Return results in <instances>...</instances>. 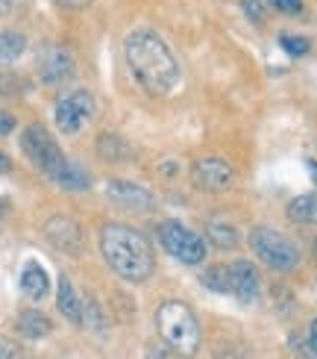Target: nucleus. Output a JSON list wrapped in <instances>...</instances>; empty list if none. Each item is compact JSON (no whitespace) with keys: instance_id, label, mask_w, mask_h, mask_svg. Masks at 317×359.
Wrapping results in <instances>:
<instances>
[{"instance_id":"19","label":"nucleus","mask_w":317,"mask_h":359,"mask_svg":"<svg viewBox=\"0 0 317 359\" xmlns=\"http://www.w3.org/2000/svg\"><path fill=\"white\" fill-rule=\"evenodd\" d=\"M27 48V39L21 33H15V29H6V33H0V62H12V59H18Z\"/></svg>"},{"instance_id":"6","label":"nucleus","mask_w":317,"mask_h":359,"mask_svg":"<svg viewBox=\"0 0 317 359\" xmlns=\"http://www.w3.org/2000/svg\"><path fill=\"white\" fill-rule=\"evenodd\" d=\"M159 242L174 259L185 265H200L206 259V238H200L194 230H188L179 221H162L159 224Z\"/></svg>"},{"instance_id":"26","label":"nucleus","mask_w":317,"mask_h":359,"mask_svg":"<svg viewBox=\"0 0 317 359\" xmlns=\"http://www.w3.org/2000/svg\"><path fill=\"white\" fill-rule=\"evenodd\" d=\"M215 359H250L241 348H218Z\"/></svg>"},{"instance_id":"13","label":"nucleus","mask_w":317,"mask_h":359,"mask_svg":"<svg viewBox=\"0 0 317 359\" xmlns=\"http://www.w3.org/2000/svg\"><path fill=\"white\" fill-rule=\"evenodd\" d=\"M21 292L29 297V301H41V297H48L50 277H48V271H44L38 262H27L24 265V271H21Z\"/></svg>"},{"instance_id":"2","label":"nucleus","mask_w":317,"mask_h":359,"mask_svg":"<svg viewBox=\"0 0 317 359\" xmlns=\"http://www.w3.org/2000/svg\"><path fill=\"white\" fill-rule=\"evenodd\" d=\"M100 250L106 265L127 283H144L156 268L150 242L127 224H106L100 230Z\"/></svg>"},{"instance_id":"32","label":"nucleus","mask_w":317,"mask_h":359,"mask_svg":"<svg viewBox=\"0 0 317 359\" xmlns=\"http://www.w3.org/2000/svg\"><path fill=\"white\" fill-rule=\"evenodd\" d=\"M309 171H311V177L317 180V162H309Z\"/></svg>"},{"instance_id":"11","label":"nucleus","mask_w":317,"mask_h":359,"mask_svg":"<svg viewBox=\"0 0 317 359\" xmlns=\"http://www.w3.org/2000/svg\"><path fill=\"white\" fill-rule=\"evenodd\" d=\"M230 274H232V294L238 297L244 306L255 304L262 294V274L259 268L247 259H238L235 265H230Z\"/></svg>"},{"instance_id":"29","label":"nucleus","mask_w":317,"mask_h":359,"mask_svg":"<svg viewBox=\"0 0 317 359\" xmlns=\"http://www.w3.org/2000/svg\"><path fill=\"white\" fill-rule=\"evenodd\" d=\"M309 345H311V353L317 356V318H314L311 327H309Z\"/></svg>"},{"instance_id":"18","label":"nucleus","mask_w":317,"mask_h":359,"mask_svg":"<svg viewBox=\"0 0 317 359\" xmlns=\"http://www.w3.org/2000/svg\"><path fill=\"white\" fill-rule=\"evenodd\" d=\"M206 236L211 238V245L220 248V250H232V248H238V242H241L238 230L232 227L230 221H220V218H218V221H209Z\"/></svg>"},{"instance_id":"27","label":"nucleus","mask_w":317,"mask_h":359,"mask_svg":"<svg viewBox=\"0 0 317 359\" xmlns=\"http://www.w3.org/2000/svg\"><path fill=\"white\" fill-rule=\"evenodd\" d=\"M15 130V118L9 112L0 109V136H9V133Z\"/></svg>"},{"instance_id":"14","label":"nucleus","mask_w":317,"mask_h":359,"mask_svg":"<svg viewBox=\"0 0 317 359\" xmlns=\"http://www.w3.org/2000/svg\"><path fill=\"white\" fill-rule=\"evenodd\" d=\"M56 306L59 312L71 321V324H83V301H80V294L73 292L71 286V280L62 274L59 277V292H56Z\"/></svg>"},{"instance_id":"30","label":"nucleus","mask_w":317,"mask_h":359,"mask_svg":"<svg viewBox=\"0 0 317 359\" xmlns=\"http://www.w3.org/2000/svg\"><path fill=\"white\" fill-rule=\"evenodd\" d=\"M18 9V0H0V15H12Z\"/></svg>"},{"instance_id":"34","label":"nucleus","mask_w":317,"mask_h":359,"mask_svg":"<svg viewBox=\"0 0 317 359\" xmlns=\"http://www.w3.org/2000/svg\"><path fill=\"white\" fill-rule=\"evenodd\" d=\"M314 257H317V238H314Z\"/></svg>"},{"instance_id":"1","label":"nucleus","mask_w":317,"mask_h":359,"mask_svg":"<svg viewBox=\"0 0 317 359\" xmlns=\"http://www.w3.org/2000/svg\"><path fill=\"white\" fill-rule=\"evenodd\" d=\"M127 68L150 97H164L179 86V62L156 33L150 29H135L124 41Z\"/></svg>"},{"instance_id":"15","label":"nucleus","mask_w":317,"mask_h":359,"mask_svg":"<svg viewBox=\"0 0 317 359\" xmlns=\"http://www.w3.org/2000/svg\"><path fill=\"white\" fill-rule=\"evenodd\" d=\"M50 180L56 186H62L65 191H85L88 186H92V174H88L83 165H77V162H65Z\"/></svg>"},{"instance_id":"17","label":"nucleus","mask_w":317,"mask_h":359,"mask_svg":"<svg viewBox=\"0 0 317 359\" xmlns=\"http://www.w3.org/2000/svg\"><path fill=\"white\" fill-rule=\"evenodd\" d=\"M288 218L294 224H317V191L300 194L288 203Z\"/></svg>"},{"instance_id":"21","label":"nucleus","mask_w":317,"mask_h":359,"mask_svg":"<svg viewBox=\"0 0 317 359\" xmlns=\"http://www.w3.org/2000/svg\"><path fill=\"white\" fill-rule=\"evenodd\" d=\"M203 283H206L211 292H220V294L230 292L232 294V274H230V268H226V265L209 268V271L203 274Z\"/></svg>"},{"instance_id":"28","label":"nucleus","mask_w":317,"mask_h":359,"mask_svg":"<svg viewBox=\"0 0 317 359\" xmlns=\"http://www.w3.org/2000/svg\"><path fill=\"white\" fill-rule=\"evenodd\" d=\"M59 6H65V9H83V6H88L92 0H56Z\"/></svg>"},{"instance_id":"25","label":"nucleus","mask_w":317,"mask_h":359,"mask_svg":"<svg viewBox=\"0 0 317 359\" xmlns=\"http://www.w3.org/2000/svg\"><path fill=\"white\" fill-rule=\"evenodd\" d=\"M0 359H21V348L15 345L12 339L0 336Z\"/></svg>"},{"instance_id":"3","label":"nucleus","mask_w":317,"mask_h":359,"mask_svg":"<svg viewBox=\"0 0 317 359\" xmlns=\"http://www.w3.org/2000/svg\"><path fill=\"white\" fill-rule=\"evenodd\" d=\"M156 327H159V336L179 356H194L200 351V324L183 301H164L156 309Z\"/></svg>"},{"instance_id":"9","label":"nucleus","mask_w":317,"mask_h":359,"mask_svg":"<svg viewBox=\"0 0 317 359\" xmlns=\"http://www.w3.org/2000/svg\"><path fill=\"white\" fill-rule=\"evenodd\" d=\"M77 74V62H73V53L62 44H50L44 48L38 56V77L48 86H65L68 80H73Z\"/></svg>"},{"instance_id":"12","label":"nucleus","mask_w":317,"mask_h":359,"mask_svg":"<svg viewBox=\"0 0 317 359\" xmlns=\"http://www.w3.org/2000/svg\"><path fill=\"white\" fill-rule=\"evenodd\" d=\"M106 194L120 203V206H127V209H139V212H147V209H153V194H150L147 189H141L139 183H129V180H109L106 183Z\"/></svg>"},{"instance_id":"7","label":"nucleus","mask_w":317,"mask_h":359,"mask_svg":"<svg viewBox=\"0 0 317 359\" xmlns=\"http://www.w3.org/2000/svg\"><path fill=\"white\" fill-rule=\"evenodd\" d=\"M97 112V103L92 97V92H71V95H62L56 100V127L65 133V136H77V133L92 121Z\"/></svg>"},{"instance_id":"5","label":"nucleus","mask_w":317,"mask_h":359,"mask_svg":"<svg viewBox=\"0 0 317 359\" xmlns=\"http://www.w3.org/2000/svg\"><path fill=\"white\" fill-rule=\"evenodd\" d=\"M21 151L38 171H44L48 177H53L68 162L65 154H62V147L53 142V136L41 124H29L21 133Z\"/></svg>"},{"instance_id":"33","label":"nucleus","mask_w":317,"mask_h":359,"mask_svg":"<svg viewBox=\"0 0 317 359\" xmlns=\"http://www.w3.org/2000/svg\"><path fill=\"white\" fill-rule=\"evenodd\" d=\"M3 209H6V203H3V201H0V215H3Z\"/></svg>"},{"instance_id":"16","label":"nucleus","mask_w":317,"mask_h":359,"mask_svg":"<svg viewBox=\"0 0 317 359\" xmlns=\"http://www.w3.org/2000/svg\"><path fill=\"white\" fill-rule=\"evenodd\" d=\"M50 330H53L50 318L38 309H27L18 316V333L24 339H44V336H50Z\"/></svg>"},{"instance_id":"20","label":"nucleus","mask_w":317,"mask_h":359,"mask_svg":"<svg viewBox=\"0 0 317 359\" xmlns=\"http://www.w3.org/2000/svg\"><path fill=\"white\" fill-rule=\"evenodd\" d=\"M97 154H100V159L115 162V159H124L129 154V147L120 136H109V133H106V136L97 139Z\"/></svg>"},{"instance_id":"4","label":"nucleus","mask_w":317,"mask_h":359,"mask_svg":"<svg viewBox=\"0 0 317 359\" xmlns=\"http://www.w3.org/2000/svg\"><path fill=\"white\" fill-rule=\"evenodd\" d=\"M250 248L267 268L274 271H291L300 265V248L297 242H291L285 233L274 230V227H255L250 230Z\"/></svg>"},{"instance_id":"8","label":"nucleus","mask_w":317,"mask_h":359,"mask_svg":"<svg viewBox=\"0 0 317 359\" xmlns=\"http://www.w3.org/2000/svg\"><path fill=\"white\" fill-rule=\"evenodd\" d=\"M191 180H194V186H197L200 191H226V189H232V183H235V168H232L230 159L206 156V159H200L197 165H194Z\"/></svg>"},{"instance_id":"22","label":"nucleus","mask_w":317,"mask_h":359,"mask_svg":"<svg viewBox=\"0 0 317 359\" xmlns=\"http://www.w3.org/2000/svg\"><path fill=\"white\" fill-rule=\"evenodd\" d=\"M279 48H285V53L291 56H306L311 50V41L306 36H291V33H282L279 36Z\"/></svg>"},{"instance_id":"23","label":"nucleus","mask_w":317,"mask_h":359,"mask_svg":"<svg viewBox=\"0 0 317 359\" xmlns=\"http://www.w3.org/2000/svg\"><path fill=\"white\" fill-rule=\"evenodd\" d=\"M241 6H244L247 18L253 24H265V18H267V0H241Z\"/></svg>"},{"instance_id":"31","label":"nucleus","mask_w":317,"mask_h":359,"mask_svg":"<svg viewBox=\"0 0 317 359\" xmlns=\"http://www.w3.org/2000/svg\"><path fill=\"white\" fill-rule=\"evenodd\" d=\"M9 168H12V162H9V156L0 151V174H9Z\"/></svg>"},{"instance_id":"24","label":"nucleus","mask_w":317,"mask_h":359,"mask_svg":"<svg viewBox=\"0 0 317 359\" xmlns=\"http://www.w3.org/2000/svg\"><path fill=\"white\" fill-rule=\"evenodd\" d=\"M267 9H276L285 15H297L303 12V0H267Z\"/></svg>"},{"instance_id":"10","label":"nucleus","mask_w":317,"mask_h":359,"mask_svg":"<svg viewBox=\"0 0 317 359\" xmlns=\"http://www.w3.org/2000/svg\"><path fill=\"white\" fill-rule=\"evenodd\" d=\"M44 236H48V242L53 248L65 250V253H83V248H85L83 227L68 215H53L44 221Z\"/></svg>"}]
</instances>
